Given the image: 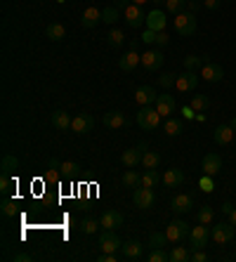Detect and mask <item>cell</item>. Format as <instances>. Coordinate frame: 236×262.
Wrapping results in <instances>:
<instances>
[{"mask_svg":"<svg viewBox=\"0 0 236 262\" xmlns=\"http://www.w3.org/2000/svg\"><path fill=\"white\" fill-rule=\"evenodd\" d=\"M161 114L156 111V106H142V109L137 111V125L142 130H146V133H154V130H158V125H161Z\"/></svg>","mask_w":236,"mask_h":262,"instance_id":"1","label":"cell"},{"mask_svg":"<svg viewBox=\"0 0 236 262\" xmlns=\"http://www.w3.org/2000/svg\"><path fill=\"white\" fill-rule=\"evenodd\" d=\"M189 225L184 220H173L168 227H165V236H168V244H182L184 238L189 236Z\"/></svg>","mask_w":236,"mask_h":262,"instance_id":"2","label":"cell"},{"mask_svg":"<svg viewBox=\"0 0 236 262\" xmlns=\"http://www.w3.org/2000/svg\"><path fill=\"white\" fill-rule=\"evenodd\" d=\"M175 31L180 36H194L196 33V14L191 12H180L175 14Z\"/></svg>","mask_w":236,"mask_h":262,"instance_id":"3","label":"cell"},{"mask_svg":"<svg viewBox=\"0 0 236 262\" xmlns=\"http://www.w3.org/2000/svg\"><path fill=\"white\" fill-rule=\"evenodd\" d=\"M234 234H236V227L231 225V222H218V225L210 229L212 241H215V244H220V246L229 244L231 238H234Z\"/></svg>","mask_w":236,"mask_h":262,"instance_id":"4","label":"cell"},{"mask_svg":"<svg viewBox=\"0 0 236 262\" xmlns=\"http://www.w3.org/2000/svg\"><path fill=\"white\" fill-rule=\"evenodd\" d=\"M123 17H125L127 26H133V29H139L146 21V12L142 10V5H135V3H127L123 7Z\"/></svg>","mask_w":236,"mask_h":262,"instance_id":"5","label":"cell"},{"mask_svg":"<svg viewBox=\"0 0 236 262\" xmlns=\"http://www.w3.org/2000/svg\"><path fill=\"white\" fill-rule=\"evenodd\" d=\"M154 201H156L154 189H149V187H137V189H135V194H133L135 208H139V210H152Z\"/></svg>","mask_w":236,"mask_h":262,"instance_id":"6","label":"cell"},{"mask_svg":"<svg viewBox=\"0 0 236 262\" xmlns=\"http://www.w3.org/2000/svg\"><path fill=\"white\" fill-rule=\"evenodd\" d=\"M123 241L121 236L116 234V229H104L102 234H99V248L104 250V253H116V250H121Z\"/></svg>","mask_w":236,"mask_h":262,"instance_id":"7","label":"cell"},{"mask_svg":"<svg viewBox=\"0 0 236 262\" xmlns=\"http://www.w3.org/2000/svg\"><path fill=\"white\" fill-rule=\"evenodd\" d=\"M144 151H149V146H146L144 142H139L135 149H127V151H123V156H121L123 165H127V168H137V165L142 163V156H144Z\"/></svg>","mask_w":236,"mask_h":262,"instance_id":"8","label":"cell"},{"mask_svg":"<svg viewBox=\"0 0 236 262\" xmlns=\"http://www.w3.org/2000/svg\"><path fill=\"white\" fill-rule=\"evenodd\" d=\"M208 238H210L208 225H201V222H199V227H191V232H189V241H191V246H189V248H191V250H201L203 246L208 244Z\"/></svg>","mask_w":236,"mask_h":262,"instance_id":"9","label":"cell"},{"mask_svg":"<svg viewBox=\"0 0 236 262\" xmlns=\"http://www.w3.org/2000/svg\"><path fill=\"white\" fill-rule=\"evenodd\" d=\"M163 50L156 48V50H146L144 55H142V67L146 69V71H158V69L163 67Z\"/></svg>","mask_w":236,"mask_h":262,"instance_id":"10","label":"cell"},{"mask_svg":"<svg viewBox=\"0 0 236 262\" xmlns=\"http://www.w3.org/2000/svg\"><path fill=\"white\" fill-rule=\"evenodd\" d=\"M194 208V196L191 194H175L173 196V201H170V210L177 215H184L189 213Z\"/></svg>","mask_w":236,"mask_h":262,"instance_id":"11","label":"cell"},{"mask_svg":"<svg viewBox=\"0 0 236 262\" xmlns=\"http://www.w3.org/2000/svg\"><path fill=\"white\" fill-rule=\"evenodd\" d=\"M199 76H203L206 83H220V80L224 78V69L220 67V64H215V61H206V64L201 67Z\"/></svg>","mask_w":236,"mask_h":262,"instance_id":"12","label":"cell"},{"mask_svg":"<svg viewBox=\"0 0 236 262\" xmlns=\"http://www.w3.org/2000/svg\"><path fill=\"white\" fill-rule=\"evenodd\" d=\"M121 250H123V257H125V260H142V257H144V244L137 241V238L123 241Z\"/></svg>","mask_w":236,"mask_h":262,"instance_id":"13","label":"cell"},{"mask_svg":"<svg viewBox=\"0 0 236 262\" xmlns=\"http://www.w3.org/2000/svg\"><path fill=\"white\" fill-rule=\"evenodd\" d=\"M201 170H203V175H218L220 170H222V159H220V154L210 151L203 156V163H201Z\"/></svg>","mask_w":236,"mask_h":262,"instance_id":"14","label":"cell"},{"mask_svg":"<svg viewBox=\"0 0 236 262\" xmlns=\"http://www.w3.org/2000/svg\"><path fill=\"white\" fill-rule=\"evenodd\" d=\"M196 85H199V73L196 71H184L182 76H177L175 88L180 92H194Z\"/></svg>","mask_w":236,"mask_h":262,"instance_id":"15","label":"cell"},{"mask_svg":"<svg viewBox=\"0 0 236 262\" xmlns=\"http://www.w3.org/2000/svg\"><path fill=\"white\" fill-rule=\"evenodd\" d=\"M92 128H95V118H92L90 114H78V116H73V121H71V130H73L76 135L90 133Z\"/></svg>","mask_w":236,"mask_h":262,"instance_id":"16","label":"cell"},{"mask_svg":"<svg viewBox=\"0 0 236 262\" xmlns=\"http://www.w3.org/2000/svg\"><path fill=\"white\" fill-rule=\"evenodd\" d=\"M177 109V104H175V97L173 95H158L156 99V111L161 114L163 118H170L173 114H175Z\"/></svg>","mask_w":236,"mask_h":262,"instance_id":"17","label":"cell"},{"mask_svg":"<svg viewBox=\"0 0 236 262\" xmlns=\"http://www.w3.org/2000/svg\"><path fill=\"white\" fill-rule=\"evenodd\" d=\"M156 99H158V95L152 85H142L135 92V102H137L139 106H152V104H156Z\"/></svg>","mask_w":236,"mask_h":262,"instance_id":"18","label":"cell"},{"mask_svg":"<svg viewBox=\"0 0 236 262\" xmlns=\"http://www.w3.org/2000/svg\"><path fill=\"white\" fill-rule=\"evenodd\" d=\"M234 128H231L229 123L227 125H218L215 128V133H212V140H215V144H220V146H224V144H231L234 142Z\"/></svg>","mask_w":236,"mask_h":262,"instance_id":"19","label":"cell"},{"mask_svg":"<svg viewBox=\"0 0 236 262\" xmlns=\"http://www.w3.org/2000/svg\"><path fill=\"white\" fill-rule=\"evenodd\" d=\"M104 125L111 130H123L127 125V118L123 111H109V114H104Z\"/></svg>","mask_w":236,"mask_h":262,"instance_id":"20","label":"cell"},{"mask_svg":"<svg viewBox=\"0 0 236 262\" xmlns=\"http://www.w3.org/2000/svg\"><path fill=\"white\" fill-rule=\"evenodd\" d=\"M163 184L168 187V189H180L182 184H184V172H182L180 168H170V170H165Z\"/></svg>","mask_w":236,"mask_h":262,"instance_id":"21","label":"cell"},{"mask_svg":"<svg viewBox=\"0 0 236 262\" xmlns=\"http://www.w3.org/2000/svg\"><path fill=\"white\" fill-rule=\"evenodd\" d=\"M99 225H102L104 229H118V227H123V213H118V210H106V213L99 217Z\"/></svg>","mask_w":236,"mask_h":262,"instance_id":"22","label":"cell"},{"mask_svg":"<svg viewBox=\"0 0 236 262\" xmlns=\"http://www.w3.org/2000/svg\"><path fill=\"white\" fill-rule=\"evenodd\" d=\"M146 29L152 31H165V14L161 10H152V12L146 14Z\"/></svg>","mask_w":236,"mask_h":262,"instance_id":"23","label":"cell"},{"mask_svg":"<svg viewBox=\"0 0 236 262\" xmlns=\"http://www.w3.org/2000/svg\"><path fill=\"white\" fill-rule=\"evenodd\" d=\"M99 21H102V10H97V7H88L83 12V19H80V24L85 29H95Z\"/></svg>","mask_w":236,"mask_h":262,"instance_id":"24","label":"cell"},{"mask_svg":"<svg viewBox=\"0 0 236 262\" xmlns=\"http://www.w3.org/2000/svg\"><path fill=\"white\" fill-rule=\"evenodd\" d=\"M71 121H73V118L69 116L67 111H61V109L52 114V125H55L59 133H67V130H71Z\"/></svg>","mask_w":236,"mask_h":262,"instance_id":"25","label":"cell"},{"mask_svg":"<svg viewBox=\"0 0 236 262\" xmlns=\"http://www.w3.org/2000/svg\"><path fill=\"white\" fill-rule=\"evenodd\" d=\"M137 64H142V55H137V50H135V45H133V48H130V52L121 57V69H123V71H133Z\"/></svg>","mask_w":236,"mask_h":262,"instance_id":"26","label":"cell"},{"mask_svg":"<svg viewBox=\"0 0 236 262\" xmlns=\"http://www.w3.org/2000/svg\"><path fill=\"white\" fill-rule=\"evenodd\" d=\"M163 130H165V135L168 137H177V135H182V130H184V123L180 121V118H165V125H163Z\"/></svg>","mask_w":236,"mask_h":262,"instance_id":"27","label":"cell"},{"mask_svg":"<svg viewBox=\"0 0 236 262\" xmlns=\"http://www.w3.org/2000/svg\"><path fill=\"white\" fill-rule=\"evenodd\" d=\"M189 260H191V250L175 244V248L170 250V262H189Z\"/></svg>","mask_w":236,"mask_h":262,"instance_id":"28","label":"cell"},{"mask_svg":"<svg viewBox=\"0 0 236 262\" xmlns=\"http://www.w3.org/2000/svg\"><path fill=\"white\" fill-rule=\"evenodd\" d=\"M206 61H210V57H199V55H187L184 57V71H196Z\"/></svg>","mask_w":236,"mask_h":262,"instance_id":"29","label":"cell"},{"mask_svg":"<svg viewBox=\"0 0 236 262\" xmlns=\"http://www.w3.org/2000/svg\"><path fill=\"white\" fill-rule=\"evenodd\" d=\"M189 106H191L196 114H203V111L210 106V99H208V95H191V102H189Z\"/></svg>","mask_w":236,"mask_h":262,"instance_id":"30","label":"cell"},{"mask_svg":"<svg viewBox=\"0 0 236 262\" xmlns=\"http://www.w3.org/2000/svg\"><path fill=\"white\" fill-rule=\"evenodd\" d=\"M163 182V175H158V170L154 168V170H146L144 175H142V187H149V189H154L156 184Z\"/></svg>","mask_w":236,"mask_h":262,"instance_id":"31","label":"cell"},{"mask_svg":"<svg viewBox=\"0 0 236 262\" xmlns=\"http://www.w3.org/2000/svg\"><path fill=\"white\" fill-rule=\"evenodd\" d=\"M45 33H48V38H52V40H64V38H67V29H64V24H59V21H52V24L45 29Z\"/></svg>","mask_w":236,"mask_h":262,"instance_id":"32","label":"cell"},{"mask_svg":"<svg viewBox=\"0 0 236 262\" xmlns=\"http://www.w3.org/2000/svg\"><path fill=\"white\" fill-rule=\"evenodd\" d=\"M142 165H144L146 170H154V168L161 165V156H158L156 151H144V156H142Z\"/></svg>","mask_w":236,"mask_h":262,"instance_id":"33","label":"cell"},{"mask_svg":"<svg viewBox=\"0 0 236 262\" xmlns=\"http://www.w3.org/2000/svg\"><path fill=\"white\" fill-rule=\"evenodd\" d=\"M80 172V163H76V161H64L61 163V177H76Z\"/></svg>","mask_w":236,"mask_h":262,"instance_id":"34","label":"cell"},{"mask_svg":"<svg viewBox=\"0 0 236 262\" xmlns=\"http://www.w3.org/2000/svg\"><path fill=\"white\" fill-rule=\"evenodd\" d=\"M123 184L130 187V189H137V187H142V177H139L135 170H127L125 175H123Z\"/></svg>","mask_w":236,"mask_h":262,"instance_id":"35","label":"cell"},{"mask_svg":"<svg viewBox=\"0 0 236 262\" xmlns=\"http://www.w3.org/2000/svg\"><path fill=\"white\" fill-rule=\"evenodd\" d=\"M106 38H109V45H111V48H121V45L125 43V33H123L121 29H111Z\"/></svg>","mask_w":236,"mask_h":262,"instance_id":"36","label":"cell"},{"mask_svg":"<svg viewBox=\"0 0 236 262\" xmlns=\"http://www.w3.org/2000/svg\"><path fill=\"white\" fill-rule=\"evenodd\" d=\"M165 244H168V236H165V232L163 234L154 232L152 236H149V241H146V246H149V248H165Z\"/></svg>","mask_w":236,"mask_h":262,"instance_id":"37","label":"cell"},{"mask_svg":"<svg viewBox=\"0 0 236 262\" xmlns=\"http://www.w3.org/2000/svg\"><path fill=\"white\" fill-rule=\"evenodd\" d=\"M17 165H19V161L14 159V156H10V154H5V156H3V165H0V170L5 172V175H10L12 170H17Z\"/></svg>","mask_w":236,"mask_h":262,"instance_id":"38","label":"cell"},{"mask_svg":"<svg viewBox=\"0 0 236 262\" xmlns=\"http://www.w3.org/2000/svg\"><path fill=\"white\" fill-rule=\"evenodd\" d=\"M102 21L104 24H116V21H118V7L111 5V7H106V10H102Z\"/></svg>","mask_w":236,"mask_h":262,"instance_id":"39","label":"cell"},{"mask_svg":"<svg viewBox=\"0 0 236 262\" xmlns=\"http://www.w3.org/2000/svg\"><path fill=\"white\" fill-rule=\"evenodd\" d=\"M212 217H215V208H212V206H203L199 210V222H201V225H210Z\"/></svg>","mask_w":236,"mask_h":262,"instance_id":"40","label":"cell"},{"mask_svg":"<svg viewBox=\"0 0 236 262\" xmlns=\"http://www.w3.org/2000/svg\"><path fill=\"white\" fill-rule=\"evenodd\" d=\"M149 262H168L170 260V253H165L163 248H152V253L146 255Z\"/></svg>","mask_w":236,"mask_h":262,"instance_id":"41","label":"cell"},{"mask_svg":"<svg viewBox=\"0 0 236 262\" xmlns=\"http://www.w3.org/2000/svg\"><path fill=\"white\" fill-rule=\"evenodd\" d=\"M187 7V0H165V10L170 14H180Z\"/></svg>","mask_w":236,"mask_h":262,"instance_id":"42","label":"cell"},{"mask_svg":"<svg viewBox=\"0 0 236 262\" xmlns=\"http://www.w3.org/2000/svg\"><path fill=\"white\" fill-rule=\"evenodd\" d=\"M199 187L201 191H206V194H212L215 191V180H212V175H203L199 180Z\"/></svg>","mask_w":236,"mask_h":262,"instance_id":"43","label":"cell"},{"mask_svg":"<svg viewBox=\"0 0 236 262\" xmlns=\"http://www.w3.org/2000/svg\"><path fill=\"white\" fill-rule=\"evenodd\" d=\"M99 222L97 220H92V217H88V220H83V222H80V229H83V234H95L99 229Z\"/></svg>","mask_w":236,"mask_h":262,"instance_id":"44","label":"cell"},{"mask_svg":"<svg viewBox=\"0 0 236 262\" xmlns=\"http://www.w3.org/2000/svg\"><path fill=\"white\" fill-rule=\"evenodd\" d=\"M175 83H177V76H175V73H161V76H158V85L165 88V90H168V88H173Z\"/></svg>","mask_w":236,"mask_h":262,"instance_id":"45","label":"cell"},{"mask_svg":"<svg viewBox=\"0 0 236 262\" xmlns=\"http://www.w3.org/2000/svg\"><path fill=\"white\" fill-rule=\"evenodd\" d=\"M17 213H19V208H17V203H14V201H5V203H3V215H5V217H14Z\"/></svg>","mask_w":236,"mask_h":262,"instance_id":"46","label":"cell"},{"mask_svg":"<svg viewBox=\"0 0 236 262\" xmlns=\"http://www.w3.org/2000/svg\"><path fill=\"white\" fill-rule=\"evenodd\" d=\"M10 187H12V182H10V175H5V172H3V177H0V194L7 196V194H10Z\"/></svg>","mask_w":236,"mask_h":262,"instance_id":"47","label":"cell"},{"mask_svg":"<svg viewBox=\"0 0 236 262\" xmlns=\"http://www.w3.org/2000/svg\"><path fill=\"white\" fill-rule=\"evenodd\" d=\"M142 43H146V45H152V43H156V31H152V29H146L144 33H142Z\"/></svg>","mask_w":236,"mask_h":262,"instance_id":"48","label":"cell"},{"mask_svg":"<svg viewBox=\"0 0 236 262\" xmlns=\"http://www.w3.org/2000/svg\"><path fill=\"white\" fill-rule=\"evenodd\" d=\"M168 43H170L168 33H165V31H158V33H156V45H158V48H165Z\"/></svg>","mask_w":236,"mask_h":262,"instance_id":"49","label":"cell"},{"mask_svg":"<svg viewBox=\"0 0 236 262\" xmlns=\"http://www.w3.org/2000/svg\"><path fill=\"white\" fill-rule=\"evenodd\" d=\"M203 7V0H187V12L196 14V10H201Z\"/></svg>","mask_w":236,"mask_h":262,"instance_id":"50","label":"cell"},{"mask_svg":"<svg viewBox=\"0 0 236 262\" xmlns=\"http://www.w3.org/2000/svg\"><path fill=\"white\" fill-rule=\"evenodd\" d=\"M208 255H206V250L201 248V250H191V262H206Z\"/></svg>","mask_w":236,"mask_h":262,"instance_id":"51","label":"cell"},{"mask_svg":"<svg viewBox=\"0 0 236 262\" xmlns=\"http://www.w3.org/2000/svg\"><path fill=\"white\" fill-rule=\"evenodd\" d=\"M97 260H99V262H118L121 257L116 255V253H102V255H99Z\"/></svg>","mask_w":236,"mask_h":262,"instance_id":"52","label":"cell"},{"mask_svg":"<svg viewBox=\"0 0 236 262\" xmlns=\"http://www.w3.org/2000/svg\"><path fill=\"white\" fill-rule=\"evenodd\" d=\"M12 260L14 262H31V260H33V255H29V253H14Z\"/></svg>","mask_w":236,"mask_h":262,"instance_id":"53","label":"cell"},{"mask_svg":"<svg viewBox=\"0 0 236 262\" xmlns=\"http://www.w3.org/2000/svg\"><path fill=\"white\" fill-rule=\"evenodd\" d=\"M203 7H208V10H218L220 0H203Z\"/></svg>","mask_w":236,"mask_h":262,"instance_id":"54","label":"cell"},{"mask_svg":"<svg viewBox=\"0 0 236 262\" xmlns=\"http://www.w3.org/2000/svg\"><path fill=\"white\" fill-rule=\"evenodd\" d=\"M182 114H184V118H196V111L191 106H182Z\"/></svg>","mask_w":236,"mask_h":262,"instance_id":"55","label":"cell"},{"mask_svg":"<svg viewBox=\"0 0 236 262\" xmlns=\"http://www.w3.org/2000/svg\"><path fill=\"white\" fill-rule=\"evenodd\" d=\"M231 210H234V206H231L229 201H224V203H222V213H224V215H231Z\"/></svg>","mask_w":236,"mask_h":262,"instance_id":"56","label":"cell"},{"mask_svg":"<svg viewBox=\"0 0 236 262\" xmlns=\"http://www.w3.org/2000/svg\"><path fill=\"white\" fill-rule=\"evenodd\" d=\"M229 222L236 227V208H234V210H231V215H229Z\"/></svg>","mask_w":236,"mask_h":262,"instance_id":"57","label":"cell"},{"mask_svg":"<svg viewBox=\"0 0 236 262\" xmlns=\"http://www.w3.org/2000/svg\"><path fill=\"white\" fill-rule=\"evenodd\" d=\"M135 5H144V3H152V0H133Z\"/></svg>","mask_w":236,"mask_h":262,"instance_id":"58","label":"cell"},{"mask_svg":"<svg viewBox=\"0 0 236 262\" xmlns=\"http://www.w3.org/2000/svg\"><path fill=\"white\" fill-rule=\"evenodd\" d=\"M231 128H234V133H236V118H231V123H229Z\"/></svg>","mask_w":236,"mask_h":262,"instance_id":"59","label":"cell"},{"mask_svg":"<svg viewBox=\"0 0 236 262\" xmlns=\"http://www.w3.org/2000/svg\"><path fill=\"white\" fill-rule=\"evenodd\" d=\"M152 3H156V5H161V3H165V0H152Z\"/></svg>","mask_w":236,"mask_h":262,"instance_id":"60","label":"cell"},{"mask_svg":"<svg viewBox=\"0 0 236 262\" xmlns=\"http://www.w3.org/2000/svg\"><path fill=\"white\" fill-rule=\"evenodd\" d=\"M57 3H67V0H57Z\"/></svg>","mask_w":236,"mask_h":262,"instance_id":"61","label":"cell"}]
</instances>
